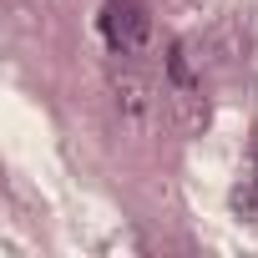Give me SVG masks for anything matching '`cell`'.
Returning a JSON list of instances; mask_svg holds the SVG:
<instances>
[{"mask_svg":"<svg viewBox=\"0 0 258 258\" xmlns=\"http://www.w3.org/2000/svg\"><path fill=\"white\" fill-rule=\"evenodd\" d=\"M253 198H258V152H253Z\"/></svg>","mask_w":258,"mask_h":258,"instance_id":"cell-2","label":"cell"},{"mask_svg":"<svg viewBox=\"0 0 258 258\" xmlns=\"http://www.w3.org/2000/svg\"><path fill=\"white\" fill-rule=\"evenodd\" d=\"M101 36L111 46V56H126V61H137L147 56L152 46V16L142 0H106L101 6Z\"/></svg>","mask_w":258,"mask_h":258,"instance_id":"cell-1","label":"cell"}]
</instances>
